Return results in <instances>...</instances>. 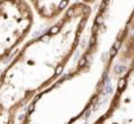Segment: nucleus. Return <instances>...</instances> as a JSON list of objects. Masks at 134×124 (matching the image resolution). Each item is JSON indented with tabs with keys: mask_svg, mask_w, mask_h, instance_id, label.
Segmentation results:
<instances>
[{
	"mask_svg": "<svg viewBox=\"0 0 134 124\" xmlns=\"http://www.w3.org/2000/svg\"><path fill=\"white\" fill-rule=\"evenodd\" d=\"M39 18L53 21L62 16L69 7L71 0H26Z\"/></svg>",
	"mask_w": 134,
	"mask_h": 124,
	"instance_id": "nucleus-3",
	"label": "nucleus"
},
{
	"mask_svg": "<svg viewBox=\"0 0 134 124\" xmlns=\"http://www.w3.org/2000/svg\"><path fill=\"white\" fill-rule=\"evenodd\" d=\"M34 12L26 0H0V62L27 37Z\"/></svg>",
	"mask_w": 134,
	"mask_h": 124,
	"instance_id": "nucleus-2",
	"label": "nucleus"
},
{
	"mask_svg": "<svg viewBox=\"0 0 134 124\" xmlns=\"http://www.w3.org/2000/svg\"><path fill=\"white\" fill-rule=\"evenodd\" d=\"M99 0H80V2H82V3H85V4H87V5H92V4H94V3H96V2H98Z\"/></svg>",
	"mask_w": 134,
	"mask_h": 124,
	"instance_id": "nucleus-4",
	"label": "nucleus"
},
{
	"mask_svg": "<svg viewBox=\"0 0 134 124\" xmlns=\"http://www.w3.org/2000/svg\"><path fill=\"white\" fill-rule=\"evenodd\" d=\"M91 13L90 5L74 2L46 33L25 46L0 77V110L20 106L59 76Z\"/></svg>",
	"mask_w": 134,
	"mask_h": 124,
	"instance_id": "nucleus-1",
	"label": "nucleus"
}]
</instances>
